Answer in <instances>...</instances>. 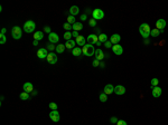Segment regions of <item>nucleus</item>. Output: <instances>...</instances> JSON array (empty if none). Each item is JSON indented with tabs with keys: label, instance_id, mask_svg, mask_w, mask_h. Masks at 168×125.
I'll return each instance as SVG.
<instances>
[{
	"label": "nucleus",
	"instance_id": "f257e3e1",
	"mask_svg": "<svg viewBox=\"0 0 168 125\" xmlns=\"http://www.w3.org/2000/svg\"><path fill=\"white\" fill-rule=\"evenodd\" d=\"M150 26L148 24H141L139 27V32L145 39H147L150 36Z\"/></svg>",
	"mask_w": 168,
	"mask_h": 125
},
{
	"label": "nucleus",
	"instance_id": "f03ea898",
	"mask_svg": "<svg viewBox=\"0 0 168 125\" xmlns=\"http://www.w3.org/2000/svg\"><path fill=\"white\" fill-rule=\"evenodd\" d=\"M82 52L87 57H91L95 55V48L93 45H90V44H86L85 46L82 47Z\"/></svg>",
	"mask_w": 168,
	"mask_h": 125
},
{
	"label": "nucleus",
	"instance_id": "7ed1b4c3",
	"mask_svg": "<svg viewBox=\"0 0 168 125\" xmlns=\"http://www.w3.org/2000/svg\"><path fill=\"white\" fill-rule=\"evenodd\" d=\"M35 28H36V24L32 20H27L24 24V30H25V32H27V34L32 32L35 30Z\"/></svg>",
	"mask_w": 168,
	"mask_h": 125
},
{
	"label": "nucleus",
	"instance_id": "20e7f679",
	"mask_svg": "<svg viewBox=\"0 0 168 125\" xmlns=\"http://www.w3.org/2000/svg\"><path fill=\"white\" fill-rule=\"evenodd\" d=\"M11 36H12V38H14V39H20L21 36H22V30H21L20 27H18V26L12 27Z\"/></svg>",
	"mask_w": 168,
	"mask_h": 125
},
{
	"label": "nucleus",
	"instance_id": "39448f33",
	"mask_svg": "<svg viewBox=\"0 0 168 125\" xmlns=\"http://www.w3.org/2000/svg\"><path fill=\"white\" fill-rule=\"evenodd\" d=\"M92 17L95 20H101V19L104 18V11L102 9H94L92 11Z\"/></svg>",
	"mask_w": 168,
	"mask_h": 125
},
{
	"label": "nucleus",
	"instance_id": "423d86ee",
	"mask_svg": "<svg viewBox=\"0 0 168 125\" xmlns=\"http://www.w3.org/2000/svg\"><path fill=\"white\" fill-rule=\"evenodd\" d=\"M48 54L49 52L46 48H39L38 50H37V57H38L39 59H46Z\"/></svg>",
	"mask_w": 168,
	"mask_h": 125
},
{
	"label": "nucleus",
	"instance_id": "0eeeda50",
	"mask_svg": "<svg viewBox=\"0 0 168 125\" xmlns=\"http://www.w3.org/2000/svg\"><path fill=\"white\" fill-rule=\"evenodd\" d=\"M48 40L51 44H59V37L56 32H51L48 35Z\"/></svg>",
	"mask_w": 168,
	"mask_h": 125
},
{
	"label": "nucleus",
	"instance_id": "6e6552de",
	"mask_svg": "<svg viewBox=\"0 0 168 125\" xmlns=\"http://www.w3.org/2000/svg\"><path fill=\"white\" fill-rule=\"evenodd\" d=\"M49 118H51L53 122H55V123L59 122V119H61V115H59L58 111H52L51 113H49Z\"/></svg>",
	"mask_w": 168,
	"mask_h": 125
},
{
	"label": "nucleus",
	"instance_id": "1a4fd4ad",
	"mask_svg": "<svg viewBox=\"0 0 168 125\" xmlns=\"http://www.w3.org/2000/svg\"><path fill=\"white\" fill-rule=\"evenodd\" d=\"M46 59H47V62L54 65V64H56V62H57V55L54 54V52H49Z\"/></svg>",
	"mask_w": 168,
	"mask_h": 125
},
{
	"label": "nucleus",
	"instance_id": "9d476101",
	"mask_svg": "<svg viewBox=\"0 0 168 125\" xmlns=\"http://www.w3.org/2000/svg\"><path fill=\"white\" fill-rule=\"evenodd\" d=\"M97 41H99V36H97V35L92 34V35H90V36H87V44L94 45V44H96Z\"/></svg>",
	"mask_w": 168,
	"mask_h": 125
},
{
	"label": "nucleus",
	"instance_id": "9b49d317",
	"mask_svg": "<svg viewBox=\"0 0 168 125\" xmlns=\"http://www.w3.org/2000/svg\"><path fill=\"white\" fill-rule=\"evenodd\" d=\"M112 50H113V52L116 55L120 56V55L123 54V47H122L121 45H113V46H112Z\"/></svg>",
	"mask_w": 168,
	"mask_h": 125
},
{
	"label": "nucleus",
	"instance_id": "f8f14e48",
	"mask_svg": "<svg viewBox=\"0 0 168 125\" xmlns=\"http://www.w3.org/2000/svg\"><path fill=\"white\" fill-rule=\"evenodd\" d=\"M156 27H157L158 30L164 31V28L166 27V20H165V19H158L156 21Z\"/></svg>",
	"mask_w": 168,
	"mask_h": 125
},
{
	"label": "nucleus",
	"instance_id": "ddd939ff",
	"mask_svg": "<svg viewBox=\"0 0 168 125\" xmlns=\"http://www.w3.org/2000/svg\"><path fill=\"white\" fill-rule=\"evenodd\" d=\"M162 91L161 88H160L159 86H156V87H152V91H151V95L154 97H156V98H158V97H160V95H161Z\"/></svg>",
	"mask_w": 168,
	"mask_h": 125
},
{
	"label": "nucleus",
	"instance_id": "4468645a",
	"mask_svg": "<svg viewBox=\"0 0 168 125\" xmlns=\"http://www.w3.org/2000/svg\"><path fill=\"white\" fill-rule=\"evenodd\" d=\"M121 40V36H120L119 34H114L111 36V38H110V41L112 42V45H118Z\"/></svg>",
	"mask_w": 168,
	"mask_h": 125
},
{
	"label": "nucleus",
	"instance_id": "2eb2a0df",
	"mask_svg": "<svg viewBox=\"0 0 168 125\" xmlns=\"http://www.w3.org/2000/svg\"><path fill=\"white\" fill-rule=\"evenodd\" d=\"M22 88H24V92H26V93H32L34 92V86H32L31 83H25L24 86H22Z\"/></svg>",
	"mask_w": 168,
	"mask_h": 125
},
{
	"label": "nucleus",
	"instance_id": "dca6fc26",
	"mask_svg": "<svg viewBox=\"0 0 168 125\" xmlns=\"http://www.w3.org/2000/svg\"><path fill=\"white\" fill-rule=\"evenodd\" d=\"M114 93L117 95H123L126 93V88H124V86H122V85H118V86L114 87Z\"/></svg>",
	"mask_w": 168,
	"mask_h": 125
},
{
	"label": "nucleus",
	"instance_id": "f3484780",
	"mask_svg": "<svg viewBox=\"0 0 168 125\" xmlns=\"http://www.w3.org/2000/svg\"><path fill=\"white\" fill-rule=\"evenodd\" d=\"M75 45H76V41L73 40V39H71V40H67L66 44H65V47H66L69 50H73V49L75 48Z\"/></svg>",
	"mask_w": 168,
	"mask_h": 125
},
{
	"label": "nucleus",
	"instance_id": "a211bd4d",
	"mask_svg": "<svg viewBox=\"0 0 168 125\" xmlns=\"http://www.w3.org/2000/svg\"><path fill=\"white\" fill-rule=\"evenodd\" d=\"M103 93H105L107 95L114 93V86H113V85H111V84H108V85H105Z\"/></svg>",
	"mask_w": 168,
	"mask_h": 125
},
{
	"label": "nucleus",
	"instance_id": "6ab92c4d",
	"mask_svg": "<svg viewBox=\"0 0 168 125\" xmlns=\"http://www.w3.org/2000/svg\"><path fill=\"white\" fill-rule=\"evenodd\" d=\"M75 41H76V45H79V47H83L86 45V39L83 36H79Z\"/></svg>",
	"mask_w": 168,
	"mask_h": 125
},
{
	"label": "nucleus",
	"instance_id": "aec40b11",
	"mask_svg": "<svg viewBox=\"0 0 168 125\" xmlns=\"http://www.w3.org/2000/svg\"><path fill=\"white\" fill-rule=\"evenodd\" d=\"M95 59H97V60H102V59L104 58V52L101 50V49H96L95 50Z\"/></svg>",
	"mask_w": 168,
	"mask_h": 125
},
{
	"label": "nucleus",
	"instance_id": "412c9836",
	"mask_svg": "<svg viewBox=\"0 0 168 125\" xmlns=\"http://www.w3.org/2000/svg\"><path fill=\"white\" fill-rule=\"evenodd\" d=\"M72 29L73 31H80L83 29V24L82 22H75V24L72 26Z\"/></svg>",
	"mask_w": 168,
	"mask_h": 125
},
{
	"label": "nucleus",
	"instance_id": "4be33fe9",
	"mask_svg": "<svg viewBox=\"0 0 168 125\" xmlns=\"http://www.w3.org/2000/svg\"><path fill=\"white\" fill-rule=\"evenodd\" d=\"M80 12V8L77 6H72L71 8H70V15L71 16H75V15H77Z\"/></svg>",
	"mask_w": 168,
	"mask_h": 125
},
{
	"label": "nucleus",
	"instance_id": "5701e85b",
	"mask_svg": "<svg viewBox=\"0 0 168 125\" xmlns=\"http://www.w3.org/2000/svg\"><path fill=\"white\" fill-rule=\"evenodd\" d=\"M44 38V34H43V31H36L34 34V40H42V39Z\"/></svg>",
	"mask_w": 168,
	"mask_h": 125
},
{
	"label": "nucleus",
	"instance_id": "b1692460",
	"mask_svg": "<svg viewBox=\"0 0 168 125\" xmlns=\"http://www.w3.org/2000/svg\"><path fill=\"white\" fill-rule=\"evenodd\" d=\"M81 54H82V48L79 46H76L73 50H72V55H73V56H80Z\"/></svg>",
	"mask_w": 168,
	"mask_h": 125
},
{
	"label": "nucleus",
	"instance_id": "393cba45",
	"mask_svg": "<svg viewBox=\"0 0 168 125\" xmlns=\"http://www.w3.org/2000/svg\"><path fill=\"white\" fill-rule=\"evenodd\" d=\"M65 48H66V47H65V45H63V44H58V45L56 46V49H55V50H56L57 54H62V52H63V51L65 50Z\"/></svg>",
	"mask_w": 168,
	"mask_h": 125
},
{
	"label": "nucleus",
	"instance_id": "a878e982",
	"mask_svg": "<svg viewBox=\"0 0 168 125\" xmlns=\"http://www.w3.org/2000/svg\"><path fill=\"white\" fill-rule=\"evenodd\" d=\"M99 41L102 42V44H104V42L108 41V36L105 34H101L99 35Z\"/></svg>",
	"mask_w": 168,
	"mask_h": 125
},
{
	"label": "nucleus",
	"instance_id": "bb28decb",
	"mask_svg": "<svg viewBox=\"0 0 168 125\" xmlns=\"http://www.w3.org/2000/svg\"><path fill=\"white\" fill-rule=\"evenodd\" d=\"M19 97H20V99H22V101H27V99H29V93L22 92V93L19 95Z\"/></svg>",
	"mask_w": 168,
	"mask_h": 125
},
{
	"label": "nucleus",
	"instance_id": "cd10ccee",
	"mask_svg": "<svg viewBox=\"0 0 168 125\" xmlns=\"http://www.w3.org/2000/svg\"><path fill=\"white\" fill-rule=\"evenodd\" d=\"M159 35H160V30H158L157 28L151 29V31H150V36H152V37H158Z\"/></svg>",
	"mask_w": 168,
	"mask_h": 125
},
{
	"label": "nucleus",
	"instance_id": "c85d7f7f",
	"mask_svg": "<svg viewBox=\"0 0 168 125\" xmlns=\"http://www.w3.org/2000/svg\"><path fill=\"white\" fill-rule=\"evenodd\" d=\"M46 49H47V50H49L51 52H53V50H55V49H56V46H54L53 44L48 42V44L46 45Z\"/></svg>",
	"mask_w": 168,
	"mask_h": 125
},
{
	"label": "nucleus",
	"instance_id": "c756f323",
	"mask_svg": "<svg viewBox=\"0 0 168 125\" xmlns=\"http://www.w3.org/2000/svg\"><path fill=\"white\" fill-rule=\"evenodd\" d=\"M99 98H100V101H101L102 103H104V102L108 101V95L105 94V93H102V94H100Z\"/></svg>",
	"mask_w": 168,
	"mask_h": 125
},
{
	"label": "nucleus",
	"instance_id": "7c9ffc66",
	"mask_svg": "<svg viewBox=\"0 0 168 125\" xmlns=\"http://www.w3.org/2000/svg\"><path fill=\"white\" fill-rule=\"evenodd\" d=\"M72 37H73V36H72V32H71V31H66V32L64 34V38L66 39V41H67V40H71Z\"/></svg>",
	"mask_w": 168,
	"mask_h": 125
},
{
	"label": "nucleus",
	"instance_id": "2f4dec72",
	"mask_svg": "<svg viewBox=\"0 0 168 125\" xmlns=\"http://www.w3.org/2000/svg\"><path fill=\"white\" fill-rule=\"evenodd\" d=\"M150 84H151V87H156V86H158V84H159V79H158V78H152L151 82H150Z\"/></svg>",
	"mask_w": 168,
	"mask_h": 125
},
{
	"label": "nucleus",
	"instance_id": "473e14b6",
	"mask_svg": "<svg viewBox=\"0 0 168 125\" xmlns=\"http://www.w3.org/2000/svg\"><path fill=\"white\" fill-rule=\"evenodd\" d=\"M6 42H7V36H6V35L0 34V44L4 45V44H6Z\"/></svg>",
	"mask_w": 168,
	"mask_h": 125
},
{
	"label": "nucleus",
	"instance_id": "72a5a7b5",
	"mask_svg": "<svg viewBox=\"0 0 168 125\" xmlns=\"http://www.w3.org/2000/svg\"><path fill=\"white\" fill-rule=\"evenodd\" d=\"M67 22H69V24H71L72 26H73V25L75 24V18H74V16H71V15H70L69 16V18H67Z\"/></svg>",
	"mask_w": 168,
	"mask_h": 125
},
{
	"label": "nucleus",
	"instance_id": "f704fd0d",
	"mask_svg": "<svg viewBox=\"0 0 168 125\" xmlns=\"http://www.w3.org/2000/svg\"><path fill=\"white\" fill-rule=\"evenodd\" d=\"M63 28H64L66 31H70V30L72 29V25L69 24V22H65V24L63 25Z\"/></svg>",
	"mask_w": 168,
	"mask_h": 125
},
{
	"label": "nucleus",
	"instance_id": "c9c22d12",
	"mask_svg": "<svg viewBox=\"0 0 168 125\" xmlns=\"http://www.w3.org/2000/svg\"><path fill=\"white\" fill-rule=\"evenodd\" d=\"M49 108L52 109V111H57V108H58V107H57V104L56 103H49Z\"/></svg>",
	"mask_w": 168,
	"mask_h": 125
},
{
	"label": "nucleus",
	"instance_id": "e433bc0d",
	"mask_svg": "<svg viewBox=\"0 0 168 125\" xmlns=\"http://www.w3.org/2000/svg\"><path fill=\"white\" fill-rule=\"evenodd\" d=\"M89 25H90L91 27H93V28H95V27H96V20H95V19H93V18L90 19V20H89Z\"/></svg>",
	"mask_w": 168,
	"mask_h": 125
},
{
	"label": "nucleus",
	"instance_id": "4c0bfd02",
	"mask_svg": "<svg viewBox=\"0 0 168 125\" xmlns=\"http://www.w3.org/2000/svg\"><path fill=\"white\" fill-rule=\"evenodd\" d=\"M118 121H119V119H118L116 116H113V117H111V118H110V122H111L112 124H117Z\"/></svg>",
	"mask_w": 168,
	"mask_h": 125
},
{
	"label": "nucleus",
	"instance_id": "58836bf2",
	"mask_svg": "<svg viewBox=\"0 0 168 125\" xmlns=\"http://www.w3.org/2000/svg\"><path fill=\"white\" fill-rule=\"evenodd\" d=\"M92 66H93V67H97V66H100V60H97V59H94L93 62H92Z\"/></svg>",
	"mask_w": 168,
	"mask_h": 125
},
{
	"label": "nucleus",
	"instance_id": "ea45409f",
	"mask_svg": "<svg viewBox=\"0 0 168 125\" xmlns=\"http://www.w3.org/2000/svg\"><path fill=\"white\" fill-rule=\"evenodd\" d=\"M104 46L107 47V48H112V42L110 40H108L107 42H104Z\"/></svg>",
	"mask_w": 168,
	"mask_h": 125
},
{
	"label": "nucleus",
	"instance_id": "a19ab883",
	"mask_svg": "<svg viewBox=\"0 0 168 125\" xmlns=\"http://www.w3.org/2000/svg\"><path fill=\"white\" fill-rule=\"evenodd\" d=\"M117 125H128V124H127L126 121H123V119H119V121H118V123H117Z\"/></svg>",
	"mask_w": 168,
	"mask_h": 125
},
{
	"label": "nucleus",
	"instance_id": "79ce46f5",
	"mask_svg": "<svg viewBox=\"0 0 168 125\" xmlns=\"http://www.w3.org/2000/svg\"><path fill=\"white\" fill-rule=\"evenodd\" d=\"M44 31H45V32H47V34L49 35V34H51V32H52V31H51V27L46 26V27H45V28H44Z\"/></svg>",
	"mask_w": 168,
	"mask_h": 125
},
{
	"label": "nucleus",
	"instance_id": "37998d69",
	"mask_svg": "<svg viewBox=\"0 0 168 125\" xmlns=\"http://www.w3.org/2000/svg\"><path fill=\"white\" fill-rule=\"evenodd\" d=\"M72 36L75 37V38H77V37L80 36V35H79V31H73V32H72Z\"/></svg>",
	"mask_w": 168,
	"mask_h": 125
},
{
	"label": "nucleus",
	"instance_id": "c03bdc74",
	"mask_svg": "<svg viewBox=\"0 0 168 125\" xmlns=\"http://www.w3.org/2000/svg\"><path fill=\"white\" fill-rule=\"evenodd\" d=\"M86 19H87V16H86V14H84V15H82V16H81V20H86Z\"/></svg>",
	"mask_w": 168,
	"mask_h": 125
},
{
	"label": "nucleus",
	"instance_id": "a18cd8bd",
	"mask_svg": "<svg viewBox=\"0 0 168 125\" xmlns=\"http://www.w3.org/2000/svg\"><path fill=\"white\" fill-rule=\"evenodd\" d=\"M94 30H95V32L97 34V36H99V35H101V30H100V28H96V27H95Z\"/></svg>",
	"mask_w": 168,
	"mask_h": 125
},
{
	"label": "nucleus",
	"instance_id": "49530a36",
	"mask_svg": "<svg viewBox=\"0 0 168 125\" xmlns=\"http://www.w3.org/2000/svg\"><path fill=\"white\" fill-rule=\"evenodd\" d=\"M6 31H7L6 28H2L1 29V35H6Z\"/></svg>",
	"mask_w": 168,
	"mask_h": 125
},
{
	"label": "nucleus",
	"instance_id": "de8ad7c7",
	"mask_svg": "<svg viewBox=\"0 0 168 125\" xmlns=\"http://www.w3.org/2000/svg\"><path fill=\"white\" fill-rule=\"evenodd\" d=\"M32 45H34V46H38V41H37V40H34Z\"/></svg>",
	"mask_w": 168,
	"mask_h": 125
},
{
	"label": "nucleus",
	"instance_id": "09e8293b",
	"mask_svg": "<svg viewBox=\"0 0 168 125\" xmlns=\"http://www.w3.org/2000/svg\"><path fill=\"white\" fill-rule=\"evenodd\" d=\"M100 66H101V67H102V68H104V67H105L104 62H100Z\"/></svg>",
	"mask_w": 168,
	"mask_h": 125
},
{
	"label": "nucleus",
	"instance_id": "8fccbe9b",
	"mask_svg": "<svg viewBox=\"0 0 168 125\" xmlns=\"http://www.w3.org/2000/svg\"><path fill=\"white\" fill-rule=\"evenodd\" d=\"M31 94H32V95H37V92H36V91H34Z\"/></svg>",
	"mask_w": 168,
	"mask_h": 125
}]
</instances>
